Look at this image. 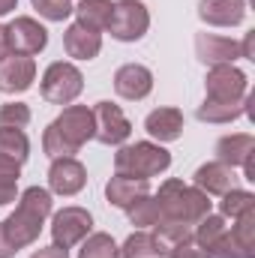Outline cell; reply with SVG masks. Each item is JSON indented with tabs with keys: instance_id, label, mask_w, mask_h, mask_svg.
<instances>
[{
	"instance_id": "6da1fadb",
	"label": "cell",
	"mask_w": 255,
	"mask_h": 258,
	"mask_svg": "<svg viewBox=\"0 0 255 258\" xmlns=\"http://www.w3.org/2000/svg\"><path fill=\"white\" fill-rule=\"evenodd\" d=\"M51 207H54V201H51V192H48V189H42V186H27L24 192L18 195V207L0 222L6 240H9L15 249H24V246L36 243V237H39L45 219L51 216Z\"/></svg>"
},
{
	"instance_id": "7a4b0ae2",
	"label": "cell",
	"mask_w": 255,
	"mask_h": 258,
	"mask_svg": "<svg viewBox=\"0 0 255 258\" xmlns=\"http://www.w3.org/2000/svg\"><path fill=\"white\" fill-rule=\"evenodd\" d=\"M93 138V111L87 105H66L42 132V150L51 159L75 156Z\"/></svg>"
},
{
	"instance_id": "3957f363",
	"label": "cell",
	"mask_w": 255,
	"mask_h": 258,
	"mask_svg": "<svg viewBox=\"0 0 255 258\" xmlns=\"http://www.w3.org/2000/svg\"><path fill=\"white\" fill-rule=\"evenodd\" d=\"M153 198L159 204V219L186 222L192 228H195L198 219H204L210 213V195H204L201 189H195V186L177 180V177H168Z\"/></svg>"
},
{
	"instance_id": "277c9868",
	"label": "cell",
	"mask_w": 255,
	"mask_h": 258,
	"mask_svg": "<svg viewBox=\"0 0 255 258\" xmlns=\"http://www.w3.org/2000/svg\"><path fill=\"white\" fill-rule=\"evenodd\" d=\"M168 168H171V153L156 141L120 144L117 153H114V174H123V177L150 180V177H156Z\"/></svg>"
},
{
	"instance_id": "5b68a950",
	"label": "cell",
	"mask_w": 255,
	"mask_h": 258,
	"mask_svg": "<svg viewBox=\"0 0 255 258\" xmlns=\"http://www.w3.org/2000/svg\"><path fill=\"white\" fill-rule=\"evenodd\" d=\"M84 90V75L81 69L69 60H54L42 72V81H39V93L45 102L51 105H72Z\"/></svg>"
},
{
	"instance_id": "8992f818",
	"label": "cell",
	"mask_w": 255,
	"mask_h": 258,
	"mask_svg": "<svg viewBox=\"0 0 255 258\" xmlns=\"http://www.w3.org/2000/svg\"><path fill=\"white\" fill-rule=\"evenodd\" d=\"M150 27V12L141 0H114L111 18H108V33L117 42H138Z\"/></svg>"
},
{
	"instance_id": "52a82bcc",
	"label": "cell",
	"mask_w": 255,
	"mask_h": 258,
	"mask_svg": "<svg viewBox=\"0 0 255 258\" xmlns=\"http://www.w3.org/2000/svg\"><path fill=\"white\" fill-rule=\"evenodd\" d=\"M204 99H216V102H237L243 96H249V78L243 69L234 63H219L210 66L204 75Z\"/></svg>"
},
{
	"instance_id": "ba28073f",
	"label": "cell",
	"mask_w": 255,
	"mask_h": 258,
	"mask_svg": "<svg viewBox=\"0 0 255 258\" xmlns=\"http://www.w3.org/2000/svg\"><path fill=\"white\" fill-rule=\"evenodd\" d=\"M90 111H93V138H96V141H102V144H108V147L126 144V138L132 135V123H129L126 114L120 111V105L102 99V102H96Z\"/></svg>"
},
{
	"instance_id": "9c48e42d",
	"label": "cell",
	"mask_w": 255,
	"mask_h": 258,
	"mask_svg": "<svg viewBox=\"0 0 255 258\" xmlns=\"http://www.w3.org/2000/svg\"><path fill=\"white\" fill-rule=\"evenodd\" d=\"M90 231H93V216H90V210L75 207V204L57 210L54 219H51V237H54V246H60V249L78 246Z\"/></svg>"
},
{
	"instance_id": "30bf717a",
	"label": "cell",
	"mask_w": 255,
	"mask_h": 258,
	"mask_svg": "<svg viewBox=\"0 0 255 258\" xmlns=\"http://www.w3.org/2000/svg\"><path fill=\"white\" fill-rule=\"evenodd\" d=\"M6 42H9V54H24L33 57L39 51H45L48 45V30L30 18V15H18L6 24Z\"/></svg>"
},
{
	"instance_id": "8fae6325",
	"label": "cell",
	"mask_w": 255,
	"mask_h": 258,
	"mask_svg": "<svg viewBox=\"0 0 255 258\" xmlns=\"http://www.w3.org/2000/svg\"><path fill=\"white\" fill-rule=\"evenodd\" d=\"M210 258H255V210L234 219L231 231H225L210 249Z\"/></svg>"
},
{
	"instance_id": "7c38bea8",
	"label": "cell",
	"mask_w": 255,
	"mask_h": 258,
	"mask_svg": "<svg viewBox=\"0 0 255 258\" xmlns=\"http://www.w3.org/2000/svg\"><path fill=\"white\" fill-rule=\"evenodd\" d=\"M87 186V168L75 159V156H60V159H51V168H48V192L72 198Z\"/></svg>"
},
{
	"instance_id": "4fadbf2b",
	"label": "cell",
	"mask_w": 255,
	"mask_h": 258,
	"mask_svg": "<svg viewBox=\"0 0 255 258\" xmlns=\"http://www.w3.org/2000/svg\"><path fill=\"white\" fill-rule=\"evenodd\" d=\"M153 90V72L141 63H123L114 72V93L129 102L147 99Z\"/></svg>"
},
{
	"instance_id": "5bb4252c",
	"label": "cell",
	"mask_w": 255,
	"mask_h": 258,
	"mask_svg": "<svg viewBox=\"0 0 255 258\" xmlns=\"http://www.w3.org/2000/svg\"><path fill=\"white\" fill-rule=\"evenodd\" d=\"M36 81V60L24 54H9L0 60V93H24Z\"/></svg>"
},
{
	"instance_id": "9a60e30c",
	"label": "cell",
	"mask_w": 255,
	"mask_h": 258,
	"mask_svg": "<svg viewBox=\"0 0 255 258\" xmlns=\"http://www.w3.org/2000/svg\"><path fill=\"white\" fill-rule=\"evenodd\" d=\"M195 54L204 66H219V63H234L240 60V42L216 33H195Z\"/></svg>"
},
{
	"instance_id": "2e32d148",
	"label": "cell",
	"mask_w": 255,
	"mask_h": 258,
	"mask_svg": "<svg viewBox=\"0 0 255 258\" xmlns=\"http://www.w3.org/2000/svg\"><path fill=\"white\" fill-rule=\"evenodd\" d=\"M198 18L210 27H237L246 18V0H198Z\"/></svg>"
},
{
	"instance_id": "e0dca14e",
	"label": "cell",
	"mask_w": 255,
	"mask_h": 258,
	"mask_svg": "<svg viewBox=\"0 0 255 258\" xmlns=\"http://www.w3.org/2000/svg\"><path fill=\"white\" fill-rule=\"evenodd\" d=\"M144 129L147 135L156 141V144H168V141H177L183 135V111L180 108H153L147 117H144Z\"/></svg>"
},
{
	"instance_id": "ac0fdd59",
	"label": "cell",
	"mask_w": 255,
	"mask_h": 258,
	"mask_svg": "<svg viewBox=\"0 0 255 258\" xmlns=\"http://www.w3.org/2000/svg\"><path fill=\"white\" fill-rule=\"evenodd\" d=\"M63 48L69 57L75 60H93L99 51H102V33L84 27V24H69L63 33Z\"/></svg>"
},
{
	"instance_id": "d6986e66",
	"label": "cell",
	"mask_w": 255,
	"mask_h": 258,
	"mask_svg": "<svg viewBox=\"0 0 255 258\" xmlns=\"http://www.w3.org/2000/svg\"><path fill=\"white\" fill-rule=\"evenodd\" d=\"M192 186L201 189L204 195H225L228 189H234V168L222 162H204L195 168Z\"/></svg>"
},
{
	"instance_id": "ffe728a7",
	"label": "cell",
	"mask_w": 255,
	"mask_h": 258,
	"mask_svg": "<svg viewBox=\"0 0 255 258\" xmlns=\"http://www.w3.org/2000/svg\"><path fill=\"white\" fill-rule=\"evenodd\" d=\"M216 162L228 165V168H240L249 156H255V138L246 132H234V135H222L213 147Z\"/></svg>"
},
{
	"instance_id": "44dd1931",
	"label": "cell",
	"mask_w": 255,
	"mask_h": 258,
	"mask_svg": "<svg viewBox=\"0 0 255 258\" xmlns=\"http://www.w3.org/2000/svg\"><path fill=\"white\" fill-rule=\"evenodd\" d=\"M147 192H150V180H138V177L114 174V177L105 183V198H108V204H114V207H120V210L132 207L141 195H147Z\"/></svg>"
},
{
	"instance_id": "7402d4cb",
	"label": "cell",
	"mask_w": 255,
	"mask_h": 258,
	"mask_svg": "<svg viewBox=\"0 0 255 258\" xmlns=\"http://www.w3.org/2000/svg\"><path fill=\"white\" fill-rule=\"evenodd\" d=\"M249 111V96L237 99V102H216V99H204L195 111V117L201 123H231L237 117H243Z\"/></svg>"
},
{
	"instance_id": "603a6c76",
	"label": "cell",
	"mask_w": 255,
	"mask_h": 258,
	"mask_svg": "<svg viewBox=\"0 0 255 258\" xmlns=\"http://www.w3.org/2000/svg\"><path fill=\"white\" fill-rule=\"evenodd\" d=\"M120 258H168V246L159 243L150 231H135L123 240Z\"/></svg>"
},
{
	"instance_id": "cb8c5ba5",
	"label": "cell",
	"mask_w": 255,
	"mask_h": 258,
	"mask_svg": "<svg viewBox=\"0 0 255 258\" xmlns=\"http://www.w3.org/2000/svg\"><path fill=\"white\" fill-rule=\"evenodd\" d=\"M30 156V138L24 135V129L0 126V159L24 165Z\"/></svg>"
},
{
	"instance_id": "d4e9b609",
	"label": "cell",
	"mask_w": 255,
	"mask_h": 258,
	"mask_svg": "<svg viewBox=\"0 0 255 258\" xmlns=\"http://www.w3.org/2000/svg\"><path fill=\"white\" fill-rule=\"evenodd\" d=\"M111 6H114L111 0H78V6H75L72 12L78 15V24H84V27L102 33V30L108 27Z\"/></svg>"
},
{
	"instance_id": "484cf974",
	"label": "cell",
	"mask_w": 255,
	"mask_h": 258,
	"mask_svg": "<svg viewBox=\"0 0 255 258\" xmlns=\"http://www.w3.org/2000/svg\"><path fill=\"white\" fill-rule=\"evenodd\" d=\"M255 210V195L249 189H228V192L222 195V201H219V216L222 219H240V216H246V213H252Z\"/></svg>"
},
{
	"instance_id": "4316f807",
	"label": "cell",
	"mask_w": 255,
	"mask_h": 258,
	"mask_svg": "<svg viewBox=\"0 0 255 258\" xmlns=\"http://www.w3.org/2000/svg\"><path fill=\"white\" fill-rule=\"evenodd\" d=\"M78 258H120V246L114 243L111 234H105V231H90V234L81 240Z\"/></svg>"
},
{
	"instance_id": "83f0119b",
	"label": "cell",
	"mask_w": 255,
	"mask_h": 258,
	"mask_svg": "<svg viewBox=\"0 0 255 258\" xmlns=\"http://www.w3.org/2000/svg\"><path fill=\"white\" fill-rule=\"evenodd\" d=\"M225 231H228L225 219H222V216H216V213H207L204 219H198V222H195V228H192V240L210 252V249L216 246V240H219Z\"/></svg>"
},
{
	"instance_id": "f1b7e54d",
	"label": "cell",
	"mask_w": 255,
	"mask_h": 258,
	"mask_svg": "<svg viewBox=\"0 0 255 258\" xmlns=\"http://www.w3.org/2000/svg\"><path fill=\"white\" fill-rule=\"evenodd\" d=\"M126 213H129V222L135 225V228H153L156 225V219H159V204H156V198L147 192V195H141L132 207H126Z\"/></svg>"
},
{
	"instance_id": "f546056e",
	"label": "cell",
	"mask_w": 255,
	"mask_h": 258,
	"mask_svg": "<svg viewBox=\"0 0 255 258\" xmlns=\"http://www.w3.org/2000/svg\"><path fill=\"white\" fill-rule=\"evenodd\" d=\"M18 177H21V165L0 159V207L18 198Z\"/></svg>"
},
{
	"instance_id": "4dcf8cb0",
	"label": "cell",
	"mask_w": 255,
	"mask_h": 258,
	"mask_svg": "<svg viewBox=\"0 0 255 258\" xmlns=\"http://www.w3.org/2000/svg\"><path fill=\"white\" fill-rule=\"evenodd\" d=\"M33 9L45 18V21H66L72 15V0H30Z\"/></svg>"
},
{
	"instance_id": "1f68e13d",
	"label": "cell",
	"mask_w": 255,
	"mask_h": 258,
	"mask_svg": "<svg viewBox=\"0 0 255 258\" xmlns=\"http://www.w3.org/2000/svg\"><path fill=\"white\" fill-rule=\"evenodd\" d=\"M27 123H30V108L24 102H6V105H0V126L24 129Z\"/></svg>"
},
{
	"instance_id": "d6a6232c",
	"label": "cell",
	"mask_w": 255,
	"mask_h": 258,
	"mask_svg": "<svg viewBox=\"0 0 255 258\" xmlns=\"http://www.w3.org/2000/svg\"><path fill=\"white\" fill-rule=\"evenodd\" d=\"M168 258H210V252L204 246H198L192 237H186V240H180L168 249Z\"/></svg>"
},
{
	"instance_id": "836d02e7",
	"label": "cell",
	"mask_w": 255,
	"mask_h": 258,
	"mask_svg": "<svg viewBox=\"0 0 255 258\" xmlns=\"http://www.w3.org/2000/svg\"><path fill=\"white\" fill-rule=\"evenodd\" d=\"M30 258H69V249H60V246H45V249H36Z\"/></svg>"
},
{
	"instance_id": "e575fe53",
	"label": "cell",
	"mask_w": 255,
	"mask_h": 258,
	"mask_svg": "<svg viewBox=\"0 0 255 258\" xmlns=\"http://www.w3.org/2000/svg\"><path fill=\"white\" fill-rule=\"evenodd\" d=\"M252 39H255V30H249L243 36V42H240V57L243 60H252Z\"/></svg>"
},
{
	"instance_id": "d590c367",
	"label": "cell",
	"mask_w": 255,
	"mask_h": 258,
	"mask_svg": "<svg viewBox=\"0 0 255 258\" xmlns=\"http://www.w3.org/2000/svg\"><path fill=\"white\" fill-rule=\"evenodd\" d=\"M15 252H18V249H15L9 240H6V234H3V225H0V258H15Z\"/></svg>"
},
{
	"instance_id": "8d00e7d4",
	"label": "cell",
	"mask_w": 255,
	"mask_h": 258,
	"mask_svg": "<svg viewBox=\"0 0 255 258\" xmlns=\"http://www.w3.org/2000/svg\"><path fill=\"white\" fill-rule=\"evenodd\" d=\"M9 57V42H6V27L0 24V60Z\"/></svg>"
},
{
	"instance_id": "74e56055",
	"label": "cell",
	"mask_w": 255,
	"mask_h": 258,
	"mask_svg": "<svg viewBox=\"0 0 255 258\" xmlns=\"http://www.w3.org/2000/svg\"><path fill=\"white\" fill-rule=\"evenodd\" d=\"M18 6V0H0V15H9Z\"/></svg>"
}]
</instances>
